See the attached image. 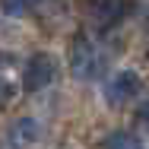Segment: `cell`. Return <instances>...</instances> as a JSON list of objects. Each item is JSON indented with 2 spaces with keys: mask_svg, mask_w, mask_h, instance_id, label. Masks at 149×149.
Masks as SVG:
<instances>
[{
  "mask_svg": "<svg viewBox=\"0 0 149 149\" xmlns=\"http://www.w3.org/2000/svg\"><path fill=\"white\" fill-rule=\"evenodd\" d=\"M108 149H146L133 133H114V136H108Z\"/></svg>",
  "mask_w": 149,
  "mask_h": 149,
  "instance_id": "52a82bcc",
  "label": "cell"
},
{
  "mask_svg": "<svg viewBox=\"0 0 149 149\" xmlns=\"http://www.w3.org/2000/svg\"><path fill=\"white\" fill-rule=\"evenodd\" d=\"M35 0H0V13L3 16H26Z\"/></svg>",
  "mask_w": 149,
  "mask_h": 149,
  "instance_id": "8992f818",
  "label": "cell"
},
{
  "mask_svg": "<svg viewBox=\"0 0 149 149\" xmlns=\"http://www.w3.org/2000/svg\"><path fill=\"white\" fill-rule=\"evenodd\" d=\"M86 13L98 29H111L114 22L124 19L127 0H86Z\"/></svg>",
  "mask_w": 149,
  "mask_h": 149,
  "instance_id": "277c9868",
  "label": "cell"
},
{
  "mask_svg": "<svg viewBox=\"0 0 149 149\" xmlns=\"http://www.w3.org/2000/svg\"><path fill=\"white\" fill-rule=\"evenodd\" d=\"M70 67H73V73L79 79H95L108 67V54H102V48L89 35H76L73 38V51H70Z\"/></svg>",
  "mask_w": 149,
  "mask_h": 149,
  "instance_id": "6da1fadb",
  "label": "cell"
},
{
  "mask_svg": "<svg viewBox=\"0 0 149 149\" xmlns=\"http://www.w3.org/2000/svg\"><path fill=\"white\" fill-rule=\"evenodd\" d=\"M105 92H108V102H111V105H124V102H130V98L140 92V76H136L133 70H120V73H114V76L108 79Z\"/></svg>",
  "mask_w": 149,
  "mask_h": 149,
  "instance_id": "5b68a950",
  "label": "cell"
},
{
  "mask_svg": "<svg viewBox=\"0 0 149 149\" xmlns=\"http://www.w3.org/2000/svg\"><path fill=\"white\" fill-rule=\"evenodd\" d=\"M38 140V120L35 118H19L16 124L6 127V133L0 136V149H29Z\"/></svg>",
  "mask_w": 149,
  "mask_h": 149,
  "instance_id": "3957f363",
  "label": "cell"
},
{
  "mask_svg": "<svg viewBox=\"0 0 149 149\" xmlns=\"http://www.w3.org/2000/svg\"><path fill=\"white\" fill-rule=\"evenodd\" d=\"M140 120H143V127L149 130V98L143 102V108H140Z\"/></svg>",
  "mask_w": 149,
  "mask_h": 149,
  "instance_id": "ba28073f",
  "label": "cell"
},
{
  "mask_svg": "<svg viewBox=\"0 0 149 149\" xmlns=\"http://www.w3.org/2000/svg\"><path fill=\"white\" fill-rule=\"evenodd\" d=\"M54 76H57V63H54L51 54H45V51L32 54V57L26 60V67H22V86H26L29 92L45 89Z\"/></svg>",
  "mask_w": 149,
  "mask_h": 149,
  "instance_id": "7a4b0ae2",
  "label": "cell"
}]
</instances>
